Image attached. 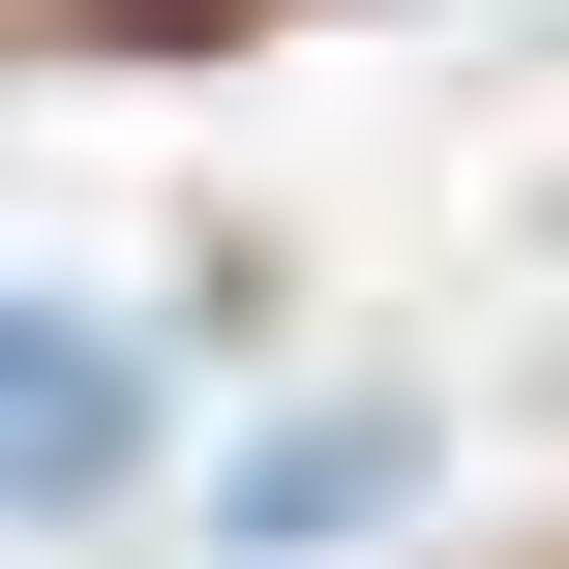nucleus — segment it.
I'll return each mask as SVG.
<instances>
[{
  "label": "nucleus",
  "instance_id": "obj_1",
  "mask_svg": "<svg viewBox=\"0 0 569 569\" xmlns=\"http://www.w3.org/2000/svg\"><path fill=\"white\" fill-rule=\"evenodd\" d=\"M90 480H120V360L60 300H0V510H90Z\"/></svg>",
  "mask_w": 569,
  "mask_h": 569
},
{
  "label": "nucleus",
  "instance_id": "obj_2",
  "mask_svg": "<svg viewBox=\"0 0 569 569\" xmlns=\"http://www.w3.org/2000/svg\"><path fill=\"white\" fill-rule=\"evenodd\" d=\"M330 510H390V420H300V450L240 480V540H330Z\"/></svg>",
  "mask_w": 569,
  "mask_h": 569
}]
</instances>
